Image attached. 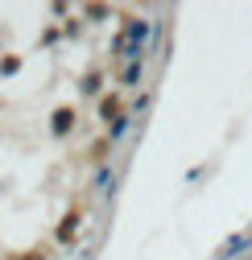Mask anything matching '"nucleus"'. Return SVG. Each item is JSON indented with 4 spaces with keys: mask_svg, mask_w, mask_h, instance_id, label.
Returning a JSON list of instances; mask_svg holds the SVG:
<instances>
[{
    "mask_svg": "<svg viewBox=\"0 0 252 260\" xmlns=\"http://www.w3.org/2000/svg\"><path fill=\"white\" fill-rule=\"evenodd\" d=\"M145 38H149V21H129L124 38L116 42V54H120V58H129V62H137L141 50H145Z\"/></svg>",
    "mask_w": 252,
    "mask_h": 260,
    "instance_id": "f257e3e1",
    "label": "nucleus"
},
{
    "mask_svg": "<svg viewBox=\"0 0 252 260\" xmlns=\"http://www.w3.org/2000/svg\"><path fill=\"white\" fill-rule=\"evenodd\" d=\"M145 75V58H137V62H129V67H124V87H133L137 79Z\"/></svg>",
    "mask_w": 252,
    "mask_h": 260,
    "instance_id": "f03ea898",
    "label": "nucleus"
},
{
    "mask_svg": "<svg viewBox=\"0 0 252 260\" xmlns=\"http://www.w3.org/2000/svg\"><path fill=\"white\" fill-rule=\"evenodd\" d=\"M71 120H75V112H71V108H62V112L54 116V133L62 137V133H67V128H71Z\"/></svg>",
    "mask_w": 252,
    "mask_h": 260,
    "instance_id": "7ed1b4c3",
    "label": "nucleus"
},
{
    "mask_svg": "<svg viewBox=\"0 0 252 260\" xmlns=\"http://www.w3.org/2000/svg\"><path fill=\"white\" fill-rule=\"evenodd\" d=\"M129 133V116H116V124H112V137H124Z\"/></svg>",
    "mask_w": 252,
    "mask_h": 260,
    "instance_id": "20e7f679",
    "label": "nucleus"
},
{
    "mask_svg": "<svg viewBox=\"0 0 252 260\" xmlns=\"http://www.w3.org/2000/svg\"><path fill=\"white\" fill-rule=\"evenodd\" d=\"M96 186H100V194H112V186H116V178H112V174H100V182H96Z\"/></svg>",
    "mask_w": 252,
    "mask_h": 260,
    "instance_id": "39448f33",
    "label": "nucleus"
}]
</instances>
